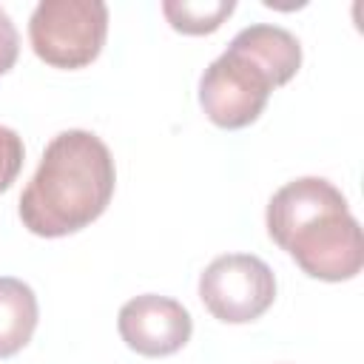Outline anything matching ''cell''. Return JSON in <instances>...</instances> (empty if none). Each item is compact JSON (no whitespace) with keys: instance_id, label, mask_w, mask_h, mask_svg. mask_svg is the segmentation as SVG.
Returning <instances> with one entry per match:
<instances>
[{"instance_id":"cell-3","label":"cell","mask_w":364,"mask_h":364,"mask_svg":"<svg viewBox=\"0 0 364 364\" xmlns=\"http://www.w3.org/2000/svg\"><path fill=\"white\" fill-rule=\"evenodd\" d=\"M105 34L108 6L102 0H43L28 20L34 54L54 68H82L94 63Z\"/></svg>"},{"instance_id":"cell-8","label":"cell","mask_w":364,"mask_h":364,"mask_svg":"<svg viewBox=\"0 0 364 364\" xmlns=\"http://www.w3.org/2000/svg\"><path fill=\"white\" fill-rule=\"evenodd\" d=\"M37 313L34 290L14 276H0V358L20 353L31 341Z\"/></svg>"},{"instance_id":"cell-2","label":"cell","mask_w":364,"mask_h":364,"mask_svg":"<svg viewBox=\"0 0 364 364\" xmlns=\"http://www.w3.org/2000/svg\"><path fill=\"white\" fill-rule=\"evenodd\" d=\"M267 233L321 282H347L364 264V242L341 191L321 176L287 182L267 202Z\"/></svg>"},{"instance_id":"cell-7","label":"cell","mask_w":364,"mask_h":364,"mask_svg":"<svg viewBox=\"0 0 364 364\" xmlns=\"http://www.w3.org/2000/svg\"><path fill=\"white\" fill-rule=\"evenodd\" d=\"M230 43H236L239 48H245L279 85L290 82L301 65V46L299 40L279 26H267V23H256L242 28Z\"/></svg>"},{"instance_id":"cell-6","label":"cell","mask_w":364,"mask_h":364,"mask_svg":"<svg viewBox=\"0 0 364 364\" xmlns=\"http://www.w3.org/2000/svg\"><path fill=\"white\" fill-rule=\"evenodd\" d=\"M117 327L122 341L134 353L148 358H162L188 344L193 321L191 313L176 299L145 293L122 304Z\"/></svg>"},{"instance_id":"cell-1","label":"cell","mask_w":364,"mask_h":364,"mask_svg":"<svg viewBox=\"0 0 364 364\" xmlns=\"http://www.w3.org/2000/svg\"><path fill=\"white\" fill-rule=\"evenodd\" d=\"M114 159L91 131H63L48 145L20 196V219L34 236L57 239L102 216L114 196Z\"/></svg>"},{"instance_id":"cell-10","label":"cell","mask_w":364,"mask_h":364,"mask_svg":"<svg viewBox=\"0 0 364 364\" xmlns=\"http://www.w3.org/2000/svg\"><path fill=\"white\" fill-rule=\"evenodd\" d=\"M23 139L17 136V131L0 125V193L11 188V182L17 179L20 168H23Z\"/></svg>"},{"instance_id":"cell-11","label":"cell","mask_w":364,"mask_h":364,"mask_svg":"<svg viewBox=\"0 0 364 364\" xmlns=\"http://www.w3.org/2000/svg\"><path fill=\"white\" fill-rule=\"evenodd\" d=\"M17 54H20V37H17V28H14L11 17L0 9V74H6V71L17 63Z\"/></svg>"},{"instance_id":"cell-5","label":"cell","mask_w":364,"mask_h":364,"mask_svg":"<svg viewBox=\"0 0 364 364\" xmlns=\"http://www.w3.org/2000/svg\"><path fill=\"white\" fill-rule=\"evenodd\" d=\"M199 299L213 318L247 324L273 304L276 276L259 256L228 253L213 259L199 276Z\"/></svg>"},{"instance_id":"cell-9","label":"cell","mask_w":364,"mask_h":364,"mask_svg":"<svg viewBox=\"0 0 364 364\" xmlns=\"http://www.w3.org/2000/svg\"><path fill=\"white\" fill-rule=\"evenodd\" d=\"M233 9H236L233 0H165L162 3V14L182 34H210L233 14Z\"/></svg>"},{"instance_id":"cell-4","label":"cell","mask_w":364,"mask_h":364,"mask_svg":"<svg viewBox=\"0 0 364 364\" xmlns=\"http://www.w3.org/2000/svg\"><path fill=\"white\" fill-rule=\"evenodd\" d=\"M273 77L236 43L219 54L199 80V105L219 128L236 131L259 119L267 105Z\"/></svg>"}]
</instances>
